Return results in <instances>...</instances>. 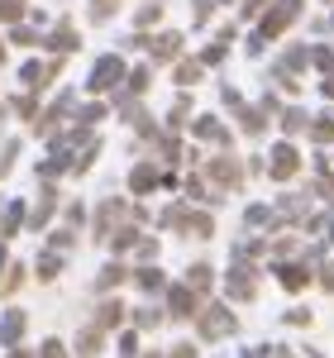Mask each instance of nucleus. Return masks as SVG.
I'll return each instance as SVG.
<instances>
[{
	"instance_id": "obj_21",
	"label": "nucleus",
	"mask_w": 334,
	"mask_h": 358,
	"mask_svg": "<svg viewBox=\"0 0 334 358\" xmlns=\"http://www.w3.org/2000/svg\"><path fill=\"white\" fill-rule=\"evenodd\" d=\"M119 315H124V310H119V301H110L106 310H101V325H119Z\"/></svg>"
},
{
	"instance_id": "obj_16",
	"label": "nucleus",
	"mask_w": 334,
	"mask_h": 358,
	"mask_svg": "<svg viewBox=\"0 0 334 358\" xmlns=\"http://www.w3.org/2000/svg\"><path fill=\"white\" fill-rule=\"evenodd\" d=\"M115 282H124V268H106V273H101V292H110Z\"/></svg>"
},
{
	"instance_id": "obj_3",
	"label": "nucleus",
	"mask_w": 334,
	"mask_h": 358,
	"mask_svg": "<svg viewBox=\"0 0 334 358\" xmlns=\"http://www.w3.org/2000/svg\"><path fill=\"white\" fill-rule=\"evenodd\" d=\"M20 334H24V310H5V320H0V344H5V349H15V344H20Z\"/></svg>"
},
{
	"instance_id": "obj_11",
	"label": "nucleus",
	"mask_w": 334,
	"mask_h": 358,
	"mask_svg": "<svg viewBox=\"0 0 334 358\" xmlns=\"http://www.w3.org/2000/svg\"><path fill=\"white\" fill-rule=\"evenodd\" d=\"M129 187H134V192H153V187H158V172H153V167H134Z\"/></svg>"
},
{
	"instance_id": "obj_27",
	"label": "nucleus",
	"mask_w": 334,
	"mask_h": 358,
	"mask_svg": "<svg viewBox=\"0 0 334 358\" xmlns=\"http://www.w3.org/2000/svg\"><path fill=\"white\" fill-rule=\"evenodd\" d=\"M10 163H15V143H10V148L0 153V172H10Z\"/></svg>"
},
{
	"instance_id": "obj_24",
	"label": "nucleus",
	"mask_w": 334,
	"mask_h": 358,
	"mask_svg": "<svg viewBox=\"0 0 334 358\" xmlns=\"http://www.w3.org/2000/svg\"><path fill=\"white\" fill-rule=\"evenodd\" d=\"M158 15H163V5H143V10H139V24H153Z\"/></svg>"
},
{
	"instance_id": "obj_9",
	"label": "nucleus",
	"mask_w": 334,
	"mask_h": 358,
	"mask_svg": "<svg viewBox=\"0 0 334 358\" xmlns=\"http://www.w3.org/2000/svg\"><path fill=\"white\" fill-rule=\"evenodd\" d=\"M20 77H24V86H43L48 77H53V67H43V62H24V72H20Z\"/></svg>"
},
{
	"instance_id": "obj_18",
	"label": "nucleus",
	"mask_w": 334,
	"mask_h": 358,
	"mask_svg": "<svg viewBox=\"0 0 334 358\" xmlns=\"http://www.w3.org/2000/svg\"><path fill=\"white\" fill-rule=\"evenodd\" d=\"M172 310L187 315V310H191V292H172Z\"/></svg>"
},
{
	"instance_id": "obj_32",
	"label": "nucleus",
	"mask_w": 334,
	"mask_h": 358,
	"mask_svg": "<svg viewBox=\"0 0 334 358\" xmlns=\"http://www.w3.org/2000/svg\"><path fill=\"white\" fill-rule=\"evenodd\" d=\"M0 62H5V43H0Z\"/></svg>"
},
{
	"instance_id": "obj_17",
	"label": "nucleus",
	"mask_w": 334,
	"mask_h": 358,
	"mask_svg": "<svg viewBox=\"0 0 334 358\" xmlns=\"http://www.w3.org/2000/svg\"><path fill=\"white\" fill-rule=\"evenodd\" d=\"M10 38H15V43H24V48H34V43H43V38H38V34H34V29H15V34H10Z\"/></svg>"
},
{
	"instance_id": "obj_29",
	"label": "nucleus",
	"mask_w": 334,
	"mask_h": 358,
	"mask_svg": "<svg viewBox=\"0 0 334 358\" xmlns=\"http://www.w3.org/2000/svg\"><path fill=\"white\" fill-rule=\"evenodd\" d=\"M0 277H5V244H0Z\"/></svg>"
},
{
	"instance_id": "obj_20",
	"label": "nucleus",
	"mask_w": 334,
	"mask_h": 358,
	"mask_svg": "<svg viewBox=\"0 0 334 358\" xmlns=\"http://www.w3.org/2000/svg\"><path fill=\"white\" fill-rule=\"evenodd\" d=\"M139 282L148 287V292H158V287H163V273H153V268H143V273H139Z\"/></svg>"
},
{
	"instance_id": "obj_28",
	"label": "nucleus",
	"mask_w": 334,
	"mask_h": 358,
	"mask_svg": "<svg viewBox=\"0 0 334 358\" xmlns=\"http://www.w3.org/2000/svg\"><path fill=\"white\" fill-rule=\"evenodd\" d=\"M325 287H334V268H325Z\"/></svg>"
},
{
	"instance_id": "obj_22",
	"label": "nucleus",
	"mask_w": 334,
	"mask_h": 358,
	"mask_svg": "<svg viewBox=\"0 0 334 358\" xmlns=\"http://www.w3.org/2000/svg\"><path fill=\"white\" fill-rule=\"evenodd\" d=\"M215 177H220V182H239V167L234 163H215Z\"/></svg>"
},
{
	"instance_id": "obj_2",
	"label": "nucleus",
	"mask_w": 334,
	"mask_h": 358,
	"mask_svg": "<svg viewBox=\"0 0 334 358\" xmlns=\"http://www.w3.org/2000/svg\"><path fill=\"white\" fill-rule=\"evenodd\" d=\"M119 77H124V62H119V57H101L86 86H91V91H110V86L119 82Z\"/></svg>"
},
{
	"instance_id": "obj_15",
	"label": "nucleus",
	"mask_w": 334,
	"mask_h": 358,
	"mask_svg": "<svg viewBox=\"0 0 334 358\" xmlns=\"http://www.w3.org/2000/svg\"><path fill=\"white\" fill-rule=\"evenodd\" d=\"M196 77H201V67H196V62H182V67H177V82H182V86H191Z\"/></svg>"
},
{
	"instance_id": "obj_1",
	"label": "nucleus",
	"mask_w": 334,
	"mask_h": 358,
	"mask_svg": "<svg viewBox=\"0 0 334 358\" xmlns=\"http://www.w3.org/2000/svg\"><path fill=\"white\" fill-rule=\"evenodd\" d=\"M296 15H301V0H282L277 10H273V15L263 20V34H258V43H263V38H277L282 29H286L291 20H296Z\"/></svg>"
},
{
	"instance_id": "obj_19",
	"label": "nucleus",
	"mask_w": 334,
	"mask_h": 358,
	"mask_svg": "<svg viewBox=\"0 0 334 358\" xmlns=\"http://www.w3.org/2000/svg\"><path fill=\"white\" fill-rule=\"evenodd\" d=\"M196 134H205V138H224V129L215 124V120H201V124H196Z\"/></svg>"
},
{
	"instance_id": "obj_4",
	"label": "nucleus",
	"mask_w": 334,
	"mask_h": 358,
	"mask_svg": "<svg viewBox=\"0 0 334 358\" xmlns=\"http://www.w3.org/2000/svg\"><path fill=\"white\" fill-rule=\"evenodd\" d=\"M53 206H57L53 187H43V201L34 206V215H29V224H34V229H43V224H48V215H53Z\"/></svg>"
},
{
	"instance_id": "obj_13",
	"label": "nucleus",
	"mask_w": 334,
	"mask_h": 358,
	"mask_svg": "<svg viewBox=\"0 0 334 358\" xmlns=\"http://www.w3.org/2000/svg\"><path fill=\"white\" fill-rule=\"evenodd\" d=\"M20 15H24V0H0V20L5 24H15Z\"/></svg>"
},
{
	"instance_id": "obj_26",
	"label": "nucleus",
	"mask_w": 334,
	"mask_h": 358,
	"mask_svg": "<svg viewBox=\"0 0 334 358\" xmlns=\"http://www.w3.org/2000/svg\"><path fill=\"white\" fill-rule=\"evenodd\" d=\"M38 358H62V344H57V339H48V344L38 349Z\"/></svg>"
},
{
	"instance_id": "obj_10",
	"label": "nucleus",
	"mask_w": 334,
	"mask_h": 358,
	"mask_svg": "<svg viewBox=\"0 0 334 358\" xmlns=\"http://www.w3.org/2000/svg\"><path fill=\"white\" fill-rule=\"evenodd\" d=\"M57 273H62V258H57V248H53V253H38V277H43V282H53Z\"/></svg>"
},
{
	"instance_id": "obj_14",
	"label": "nucleus",
	"mask_w": 334,
	"mask_h": 358,
	"mask_svg": "<svg viewBox=\"0 0 334 358\" xmlns=\"http://www.w3.org/2000/svg\"><path fill=\"white\" fill-rule=\"evenodd\" d=\"M282 282L296 292V287H306V273H301V268H282Z\"/></svg>"
},
{
	"instance_id": "obj_30",
	"label": "nucleus",
	"mask_w": 334,
	"mask_h": 358,
	"mask_svg": "<svg viewBox=\"0 0 334 358\" xmlns=\"http://www.w3.org/2000/svg\"><path fill=\"white\" fill-rule=\"evenodd\" d=\"M10 358H29V354H24V349H10Z\"/></svg>"
},
{
	"instance_id": "obj_25",
	"label": "nucleus",
	"mask_w": 334,
	"mask_h": 358,
	"mask_svg": "<svg viewBox=\"0 0 334 358\" xmlns=\"http://www.w3.org/2000/svg\"><path fill=\"white\" fill-rule=\"evenodd\" d=\"M53 248H57V253H62V248H72V229H57V234H53Z\"/></svg>"
},
{
	"instance_id": "obj_31",
	"label": "nucleus",
	"mask_w": 334,
	"mask_h": 358,
	"mask_svg": "<svg viewBox=\"0 0 334 358\" xmlns=\"http://www.w3.org/2000/svg\"><path fill=\"white\" fill-rule=\"evenodd\" d=\"M325 91H330V96H334V77H330V82H325Z\"/></svg>"
},
{
	"instance_id": "obj_5",
	"label": "nucleus",
	"mask_w": 334,
	"mask_h": 358,
	"mask_svg": "<svg viewBox=\"0 0 334 358\" xmlns=\"http://www.w3.org/2000/svg\"><path fill=\"white\" fill-rule=\"evenodd\" d=\"M229 325H234V320H229L224 310H205V320H201V330L210 334V339H220V334H229Z\"/></svg>"
},
{
	"instance_id": "obj_8",
	"label": "nucleus",
	"mask_w": 334,
	"mask_h": 358,
	"mask_svg": "<svg viewBox=\"0 0 334 358\" xmlns=\"http://www.w3.org/2000/svg\"><path fill=\"white\" fill-rule=\"evenodd\" d=\"M20 224H24V201H10V210L0 215V229H5V234H15Z\"/></svg>"
},
{
	"instance_id": "obj_12",
	"label": "nucleus",
	"mask_w": 334,
	"mask_h": 358,
	"mask_svg": "<svg viewBox=\"0 0 334 358\" xmlns=\"http://www.w3.org/2000/svg\"><path fill=\"white\" fill-rule=\"evenodd\" d=\"M177 48H182V38H177V34H163V38L153 43V57H158V62H167V57L177 53Z\"/></svg>"
},
{
	"instance_id": "obj_6",
	"label": "nucleus",
	"mask_w": 334,
	"mask_h": 358,
	"mask_svg": "<svg viewBox=\"0 0 334 358\" xmlns=\"http://www.w3.org/2000/svg\"><path fill=\"white\" fill-rule=\"evenodd\" d=\"M296 172V153L282 143V148H273V177H291Z\"/></svg>"
},
{
	"instance_id": "obj_23",
	"label": "nucleus",
	"mask_w": 334,
	"mask_h": 358,
	"mask_svg": "<svg viewBox=\"0 0 334 358\" xmlns=\"http://www.w3.org/2000/svg\"><path fill=\"white\" fill-rule=\"evenodd\" d=\"M191 287H196V292H201V287H210V268H201V263H196V268H191Z\"/></svg>"
},
{
	"instance_id": "obj_7",
	"label": "nucleus",
	"mask_w": 334,
	"mask_h": 358,
	"mask_svg": "<svg viewBox=\"0 0 334 358\" xmlns=\"http://www.w3.org/2000/svg\"><path fill=\"white\" fill-rule=\"evenodd\" d=\"M43 43H48V48H57V53H72V48H77V34H72V29H53Z\"/></svg>"
}]
</instances>
